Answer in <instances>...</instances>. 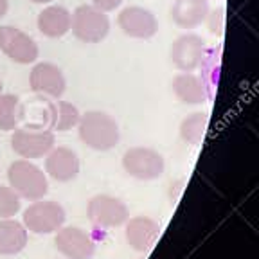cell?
<instances>
[{
    "label": "cell",
    "instance_id": "23",
    "mask_svg": "<svg viewBox=\"0 0 259 259\" xmlns=\"http://www.w3.org/2000/svg\"><path fill=\"white\" fill-rule=\"evenodd\" d=\"M207 22V27L212 34H223V29H225V9L223 8H218L214 11H209L205 18Z\"/></svg>",
    "mask_w": 259,
    "mask_h": 259
},
{
    "label": "cell",
    "instance_id": "4",
    "mask_svg": "<svg viewBox=\"0 0 259 259\" xmlns=\"http://www.w3.org/2000/svg\"><path fill=\"white\" fill-rule=\"evenodd\" d=\"M70 31L83 44H99L108 36L110 20L101 9L92 4H81L72 13Z\"/></svg>",
    "mask_w": 259,
    "mask_h": 259
},
{
    "label": "cell",
    "instance_id": "17",
    "mask_svg": "<svg viewBox=\"0 0 259 259\" xmlns=\"http://www.w3.org/2000/svg\"><path fill=\"white\" fill-rule=\"evenodd\" d=\"M209 11V0H175L171 20L182 29H194L205 22Z\"/></svg>",
    "mask_w": 259,
    "mask_h": 259
},
{
    "label": "cell",
    "instance_id": "8",
    "mask_svg": "<svg viewBox=\"0 0 259 259\" xmlns=\"http://www.w3.org/2000/svg\"><path fill=\"white\" fill-rule=\"evenodd\" d=\"M0 53L18 65L34 63L40 56L38 44L15 25H0Z\"/></svg>",
    "mask_w": 259,
    "mask_h": 259
},
{
    "label": "cell",
    "instance_id": "19",
    "mask_svg": "<svg viewBox=\"0 0 259 259\" xmlns=\"http://www.w3.org/2000/svg\"><path fill=\"white\" fill-rule=\"evenodd\" d=\"M27 245V229L16 220H0V255L20 254Z\"/></svg>",
    "mask_w": 259,
    "mask_h": 259
},
{
    "label": "cell",
    "instance_id": "11",
    "mask_svg": "<svg viewBox=\"0 0 259 259\" xmlns=\"http://www.w3.org/2000/svg\"><path fill=\"white\" fill-rule=\"evenodd\" d=\"M117 25L126 36L135 40H150L158 32V20L150 9L128 6L117 15Z\"/></svg>",
    "mask_w": 259,
    "mask_h": 259
},
{
    "label": "cell",
    "instance_id": "10",
    "mask_svg": "<svg viewBox=\"0 0 259 259\" xmlns=\"http://www.w3.org/2000/svg\"><path fill=\"white\" fill-rule=\"evenodd\" d=\"M29 87L40 97L61 99L67 90V79L58 65L41 61L32 67L31 74H29Z\"/></svg>",
    "mask_w": 259,
    "mask_h": 259
},
{
    "label": "cell",
    "instance_id": "13",
    "mask_svg": "<svg viewBox=\"0 0 259 259\" xmlns=\"http://www.w3.org/2000/svg\"><path fill=\"white\" fill-rule=\"evenodd\" d=\"M79 167L81 164L77 153L67 146H54L45 155V173L56 182L67 184L76 180L79 175Z\"/></svg>",
    "mask_w": 259,
    "mask_h": 259
},
{
    "label": "cell",
    "instance_id": "27",
    "mask_svg": "<svg viewBox=\"0 0 259 259\" xmlns=\"http://www.w3.org/2000/svg\"><path fill=\"white\" fill-rule=\"evenodd\" d=\"M2 89H4V85H2V81H0V94H2Z\"/></svg>",
    "mask_w": 259,
    "mask_h": 259
},
{
    "label": "cell",
    "instance_id": "24",
    "mask_svg": "<svg viewBox=\"0 0 259 259\" xmlns=\"http://www.w3.org/2000/svg\"><path fill=\"white\" fill-rule=\"evenodd\" d=\"M122 4V0H92V6L97 9H101L103 13L115 11L119 6Z\"/></svg>",
    "mask_w": 259,
    "mask_h": 259
},
{
    "label": "cell",
    "instance_id": "26",
    "mask_svg": "<svg viewBox=\"0 0 259 259\" xmlns=\"http://www.w3.org/2000/svg\"><path fill=\"white\" fill-rule=\"evenodd\" d=\"M29 2H32V4H51L53 0H29Z\"/></svg>",
    "mask_w": 259,
    "mask_h": 259
},
{
    "label": "cell",
    "instance_id": "7",
    "mask_svg": "<svg viewBox=\"0 0 259 259\" xmlns=\"http://www.w3.org/2000/svg\"><path fill=\"white\" fill-rule=\"evenodd\" d=\"M87 216L97 229H113L124 225L130 212L121 198H115L112 194H96L89 200Z\"/></svg>",
    "mask_w": 259,
    "mask_h": 259
},
{
    "label": "cell",
    "instance_id": "21",
    "mask_svg": "<svg viewBox=\"0 0 259 259\" xmlns=\"http://www.w3.org/2000/svg\"><path fill=\"white\" fill-rule=\"evenodd\" d=\"M207 124H209V115L203 112H194L187 115L180 124V137L187 142V144H200L207 132Z\"/></svg>",
    "mask_w": 259,
    "mask_h": 259
},
{
    "label": "cell",
    "instance_id": "22",
    "mask_svg": "<svg viewBox=\"0 0 259 259\" xmlns=\"http://www.w3.org/2000/svg\"><path fill=\"white\" fill-rule=\"evenodd\" d=\"M22 207V198L9 186L0 184V220L13 218Z\"/></svg>",
    "mask_w": 259,
    "mask_h": 259
},
{
    "label": "cell",
    "instance_id": "14",
    "mask_svg": "<svg viewBox=\"0 0 259 259\" xmlns=\"http://www.w3.org/2000/svg\"><path fill=\"white\" fill-rule=\"evenodd\" d=\"M158 236H160V223L155 222L153 218L135 216L132 220H126L124 238L130 248H134L137 252L150 250L158 239Z\"/></svg>",
    "mask_w": 259,
    "mask_h": 259
},
{
    "label": "cell",
    "instance_id": "5",
    "mask_svg": "<svg viewBox=\"0 0 259 259\" xmlns=\"http://www.w3.org/2000/svg\"><path fill=\"white\" fill-rule=\"evenodd\" d=\"M67 212L54 200H36L24 210V227L34 234H53L65 225Z\"/></svg>",
    "mask_w": 259,
    "mask_h": 259
},
{
    "label": "cell",
    "instance_id": "6",
    "mask_svg": "<svg viewBox=\"0 0 259 259\" xmlns=\"http://www.w3.org/2000/svg\"><path fill=\"white\" fill-rule=\"evenodd\" d=\"M122 167L132 178L150 182V180H157L164 175L166 162H164V157L153 148L135 146V148L124 151Z\"/></svg>",
    "mask_w": 259,
    "mask_h": 259
},
{
    "label": "cell",
    "instance_id": "16",
    "mask_svg": "<svg viewBox=\"0 0 259 259\" xmlns=\"http://www.w3.org/2000/svg\"><path fill=\"white\" fill-rule=\"evenodd\" d=\"M38 31L47 38H63L70 32L72 13L63 6H47L38 13Z\"/></svg>",
    "mask_w": 259,
    "mask_h": 259
},
{
    "label": "cell",
    "instance_id": "25",
    "mask_svg": "<svg viewBox=\"0 0 259 259\" xmlns=\"http://www.w3.org/2000/svg\"><path fill=\"white\" fill-rule=\"evenodd\" d=\"M9 11V0H0V20L8 15Z\"/></svg>",
    "mask_w": 259,
    "mask_h": 259
},
{
    "label": "cell",
    "instance_id": "9",
    "mask_svg": "<svg viewBox=\"0 0 259 259\" xmlns=\"http://www.w3.org/2000/svg\"><path fill=\"white\" fill-rule=\"evenodd\" d=\"M207 45L200 34L186 32L173 41L169 49L171 63L177 67L180 72H193L202 65L205 60Z\"/></svg>",
    "mask_w": 259,
    "mask_h": 259
},
{
    "label": "cell",
    "instance_id": "12",
    "mask_svg": "<svg viewBox=\"0 0 259 259\" xmlns=\"http://www.w3.org/2000/svg\"><path fill=\"white\" fill-rule=\"evenodd\" d=\"M58 252L67 259H92L96 254V241L79 227H61L54 236Z\"/></svg>",
    "mask_w": 259,
    "mask_h": 259
},
{
    "label": "cell",
    "instance_id": "20",
    "mask_svg": "<svg viewBox=\"0 0 259 259\" xmlns=\"http://www.w3.org/2000/svg\"><path fill=\"white\" fill-rule=\"evenodd\" d=\"M25 117V106L15 94H0V130L13 132Z\"/></svg>",
    "mask_w": 259,
    "mask_h": 259
},
{
    "label": "cell",
    "instance_id": "1",
    "mask_svg": "<svg viewBox=\"0 0 259 259\" xmlns=\"http://www.w3.org/2000/svg\"><path fill=\"white\" fill-rule=\"evenodd\" d=\"M77 135L79 141L89 146L90 150L108 151L119 144L121 130L110 113L101 110H89L81 113L77 122Z\"/></svg>",
    "mask_w": 259,
    "mask_h": 259
},
{
    "label": "cell",
    "instance_id": "2",
    "mask_svg": "<svg viewBox=\"0 0 259 259\" xmlns=\"http://www.w3.org/2000/svg\"><path fill=\"white\" fill-rule=\"evenodd\" d=\"M8 180L9 187L15 191L20 198L36 202L45 198L49 193V180L44 169L32 164L27 158H20L9 164L8 167Z\"/></svg>",
    "mask_w": 259,
    "mask_h": 259
},
{
    "label": "cell",
    "instance_id": "15",
    "mask_svg": "<svg viewBox=\"0 0 259 259\" xmlns=\"http://www.w3.org/2000/svg\"><path fill=\"white\" fill-rule=\"evenodd\" d=\"M45 124L51 132H69L79 122L81 113L77 106L61 99H51L44 106Z\"/></svg>",
    "mask_w": 259,
    "mask_h": 259
},
{
    "label": "cell",
    "instance_id": "3",
    "mask_svg": "<svg viewBox=\"0 0 259 259\" xmlns=\"http://www.w3.org/2000/svg\"><path fill=\"white\" fill-rule=\"evenodd\" d=\"M56 144L54 132L36 124H29L24 128L13 130L11 148L22 158H41L53 150Z\"/></svg>",
    "mask_w": 259,
    "mask_h": 259
},
{
    "label": "cell",
    "instance_id": "18",
    "mask_svg": "<svg viewBox=\"0 0 259 259\" xmlns=\"http://www.w3.org/2000/svg\"><path fill=\"white\" fill-rule=\"evenodd\" d=\"M175 96L186 105H202L207 101V85L200 76L193 72H180L173 77Z\"/></svg>",
    "mask_w": 259,
    "mask_h": 259
}]
</instances>
